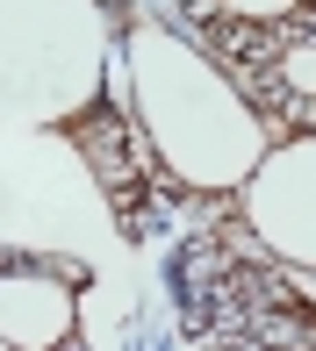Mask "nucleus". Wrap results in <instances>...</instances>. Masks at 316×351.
<instances>
[{
	"mask_svg": "<svg viewBox=\"0 0 316 351\" xmlns=\"http://www.w3.org/2000/svg\"><path fill=\"white\" fill-rule=\"evenodd\" d=\"M72 136H79V151L93 158V172L108 180V194H115L122 208H130V201H137V158H130V143H122V122L93 108V122H79Z\"/></svg>",
	"mask_w": 316,
	"mask_h": 351,
	"instance_id": "nucleus-1",
	"label": "nucleus"
}]
</instances>
